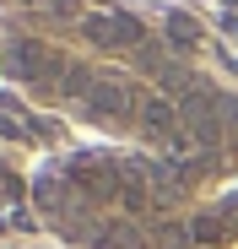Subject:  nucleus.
<instances>
[{
  "label": "nucleus",
  "mask_w": 238,
  "mask_h": 249,
  "mask_svg": "<svg viewBox=\"0 0 238 249\" xmlns=\"http://www.w3.org/2000/svg\"><path fill=\"white\" fill-rule=\"evenodd\" d=\"M82 33L92 38L98 49H130V44H141V22L125 17V11H92Z\"/></svg>",
  "instance_id": "obj_1"
},
{
  "label": "nucleus",
  "mask_w": 238,
  "mask_h": 249,
  "mask_svg": "<svg viewBox=\"0 0 238 249\" xmlns=\"http://www.w3.org/2000/svg\"><path fill=\"white\" fill-rule=\"evenodd\" d=\"M6 71L17 76V81H44V71H65L38 38H11L6 44Z\"/></svg>",
  "instance_id": "obj_2"
}]
</instances>
